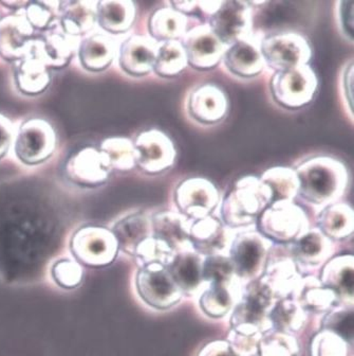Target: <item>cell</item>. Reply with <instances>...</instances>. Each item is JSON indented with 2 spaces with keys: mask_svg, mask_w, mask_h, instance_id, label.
I'll return each instance as SVG.
<instances>
[{
  "mask_svg": "<svg viewBox=\"0 0 354 356\" xmlns=\"http://www.w3.org/2000/svg\"><path fill=\"white\" fill-rule=\"evenodd\" d=\"M298 196L307 205L319 212L339 203L348 187L349 174L339 159L330 156H317L297 165Z\"/></svg>",
  "mask_w": 354,
  "mask_h": 356,
  "instance_id": "6da1fadb",
  "label": "cell"
},
{
  "mask_svg": "<svg viewBox=\"0 0 354 356\" xmlns=\"http://www.w3.org/2000/svg\"><path fill=\"white\" fill-rule=\"evenodd\" d=\"M270 188L256 176L240 178L221 203V220L230 229L248 227L272 203Z\"/></svg>",
  "mask_w": 354,
  "mask_h": 356,
  "instance_id": "7a4b0ae2",
  "label": "cell"
},
{
  "mask_svg": "<svg viewBox=\"0 0 354 356\" xmlns=\"http://www.w3.org/2000/svg\"><path fill=\"white\" fill-rule=\"evenodd\" d=\"M272 246L271 240L258 232L250 230L234 236L228 257L240 282L246 285L262 276Z\"/></svg>",
  "mask_w": 354,
  "mask_h": 356,
  "instance_id": "3957f363",
  "label": "cell"
},
{
  "mask_svg": "<svg viewBox=\"0 0 354 356\" xmlns=\"http://www.w3.org/2000/svg\"><path fill=\"white\" fill-rule=\"evenodd\" d=\"M262 234L269 240L294 242L309 229L307 214L294 200H276L259 216Z\"/></svg>",
  "mask_w": 354,
  "mask_h": 356,
  "instance_id": "277c9868",
  "label": "cell"
},
{
  "mask_svg": "<svg viewBox=\"0 0 354 356\" xmlns=\"http://www.w3.org/2000/svg\"><path fill=\"white\" fill-rule=\"evenodd\" d=\"M317 74L309 65L275 72L271 81L273 98L281 106L296 109L309 104L317 90Z\"/></svg>",
  "mask_w": 354,
  "mask_h": 356,
  "instance_id": "5b68a950",
  "label": "cell"
},
{
  "mask_svg": "<svg viewBox=\"0 0 354 356\" xmlns=\"http://www.w3.org/2000/svg\"><path fill=\"white\" fill-rule=\"evenodd\" d=\"M262 56L267 67L275 72L309 65L312 49L305 36L296 32H283L262 40Z\"/></svg>",
  "mask_w": 354,
  "mask_h": 356,
  "instance_id": "8992f818",
  "label": "cell"
},
{
  "mask_svg": "<svg viewBox=\"0 0 354 356\" xmlns=\"http://www.w3.org/2000/svg\"><path fill=\"white\" fill-rule=\"evenodd\" d=\"M53 127L44 119L22 123L15 140L16 157L26 165H38L49 159L56 149Z\"/></svg>",
  "mask_w": 354,
  "mask_h": 356,
  "instance_id": "52a82bcc",
  "label": "cell"
},
{
  "mask_svg": "<svg viewBox=\"0 0 354 356\" xmlns=\"http://www.w3.org/2000/svg\"><path fill=\"white\" fill-rule=\"evenodd\" d=\"M71 250L78 261L89 266L110 264L117 254L119 246L112 232L98 226H86L74 234Z\"/></svg>",
  "mask_w": 354,
  "mask_h": 356,
  "instance_id": "ba28073f",
  "label": "cell"
},
{
  "mask_svg": "<svg viewBox=\"0 0 354 356\" xmlns=\"http://www.w3.org/2000/svg\"><path fill=\"white\" fill-rule=\"evenodd\" d=\"M135 283L141 298L158 309L173 307L179 302L183 295L167 267L163 265L151 264L141 267Z\"/></svg>",
  "mask_w": 354,
  "mask_h": 356,
  "instance_id": "9c48e42d",
  "label": "cell"
},
{
  "mask_svg": "<svg viewBox=\"0 0 354 356\" xmlns=\"http://www.w3.org/2000/svg\"><path fill=\"white\" fill-rule=\"evenodd\" d=\"M219 191L203 177L187 178L176 190V203L181 214L192 222L210 216L219 204Z\"/></svg>",
  "mask_w": 354,
  "mask_h": 356,
  "instance_id": "30bf717a",
  "label": "cell"
},
{
  "mask_svg": "<svg viewBox=\"0 0 354 356\" xmlns=\"http://www.w3.org/2000/svg\"><path fill=\"white\" fill-rule=\"evenodd\" d=\"M137 165L147 174H159L169 169L177 157L175 145L159 129L142 131L135 139Z\"/></svg>",
  "mask_w": 354,
  "mask_h": 356,
  "instance_id": "8fae6325",
  "label": "cell"
},
{
  "mask_svg": "<svg viewBox=\"0 0 354 356\" xmlns=\"http://www.w3.org/2000/svg\"><path fill=\"white\" fill-rule=\"evenodd\" d=\"M181 44L188 65L199 70H212L217 66L228 48L208 24L187 30L181 38Z\"/></svg>",
  "mask_w": 354,
  "mask_h": 356,
  "instance_id": "7c38bea8",
  "label": "cell"
},
{
  "mask_svg": "<svg viewBox=\"0 0 354 356\" xmlns=\"http://www.w3.org/2000/svg\"><path fill=\"white\" fill-rule=\"evenodd\" d=\"M210 18L208 26L226 47L251 34L252 11L246 1H222L221 7Z\"/></svg>",
  "mask_w": 354,
  "mask_h": 356,
  "instance_id": "4fadbf2b",
  "label": "cell"
},
{
  "mask_svg": "<svg viewBox=\"0 0 354 356\" xmlns=\"http://www.w3.org/2000/svg\"><path fill=\"white\" fill-rule=\"evenodd\" d=\"M260 44L262 40L251 33L228 46L222 58L228 72L242 79L254 78L262 74L267 65Z\"/></svg>",
  "mask_w": 354,
  "mask_h": 356,
  "instance_id": "5bb4252c",
  "label": "cell"
},
{
  "mask_svg": "<svg viewBox=\"0 0 354 356\" xmlns=\"http://www.w3.org/2000/svg\"><path fill=\"white\" fill-rule=\"evenodd\" d=\"M235 234L215 216H206L192 224L189 240L196 252L203 257L228 256Z\"/></svg>",
  "mask_w": 354,
  "mask_h": 356,
  "instance_id": "9a60e30c",
  "label": "cell"
},
{
  "mask_svg": "<svg viewBox=\"0 0 354 356\" xmlns=\"http://www.w3.org/2000/svg\"><path fill=\"white\" fill-rule=\"evenodd\" d=\"M187 111L192 118L201 124H215L228 115V97L217 85H199L188 96Z\"/></svg>",
  "mask_w": 354,
  "mask_h": 356,
  "instance_id": "2e32d148",
  "label": "cell"
},
{
  "mask_svg": "<svg viewBox=\"0 0 354 356\" xmlns=\"http://www.w3.org/2000/svg\"><path fill=\"white\" fill-rule=\"evenodd\" d=\"M66 173L72 183L81 187L93 188L108 181L109 169L100 151L85 147L67 161Z\"/></svg>",
  "mask_w": 354,
  "mask_h": 356,
  "instance_id": "e0dca14e",
  "label": "cell"
},
{
  "mask_svg": "<svg viewBox=\"0 0 354 356\" xmlns=\"http://www.w3.org/2000/svg\"><path fill=\"white\" fill-rule=\"evenodd\" d=\"M204 257L193 248H185L174 254L167 266L169 274L182 294L192 297L205 289L203 279Z\"/></svg>",
  "mask_w": 354,
  "mask_h": 356,
  "instance_id": "ac0fdd59",
  "label": "cell"
},
{
  "mask_svg": "<svg viewBox=\"0 0 354 356\" xmlns=\"http://www.w3.org/2000/svg\"><path fill=\"white\" fill-rule=\"evenodd\" d=\"M159 42L149 36L133 35L119 50V64L125 74L144 76L153 72Z\"/></svg>",
  "mask_w": 354,
  "mask_h": 356,
  "instance_id": "d6986e66",
  "label": "cell"
},
{
  "mask_svg": "<svg viewBox=\"0 0 354 356\" xmlns=\"http://www.w3.org/2000/svg\"><path fill=\"white\" fill-rule=\"evenodd\" d=\"M33 28L25 14H14L0 20V56L6 60H20L33 42Z\"/></svg>",
  "mask_w": 354,
  "mask_h": 356,
  "instance_id": "ffe728a7",
  "label": "cell"
},
{
  "mask_svg": "<svg viewBox=\"0 0 354 356\" xmlns=\"http://www.w3.org/2000/svg\"><path fill=\"white\" fill-rule=\"evenodd\" d=\"M293 259L298 270L326 264L333 254V243L319 228H309L292 244Z\"/></svg>",
  "mask_w": 354,
  "mask_h": 356,
  "instance_id": "44dd1931",
  "label": "cell"
},
{
  "mask_svg": "<svg viewBox=\"0 0 354 356\" xmlns=\"http://www.w3.org/2000/svg\"><path fill=\"white\" fill-rule=\"evenodd\" d=\"M16 86L22 94L40 95L49 86L51 76L49 68L44 64L38 52L35 40L32 42L29 51L18 60L15 70Z\"/></svg>",
  "mask_w": 354,
  "mask_h": 356,
  "instance_id": "7402d4cb",
  "label": "cell"
},
{
  "mask_svg": "<svg viewBox=\"0 0 354 356\" xmlns=\"http://www.w3.org/2000/svg\"><path fill=\"white\" fill-rule=\"evenodd\" d=\"M38 52L48 68L67 66L76 49V38L64 31L60 24L44 30L42 38L35 40Z\"/></svg>",
  "mask_w": 354,
  "mask_h": 356,
  "instance_id": "603a6c76",
  "label": "cell"
},
{
  "mask_svg": "<svg viewBox=\"0 0 354 356\" xmlns=\"http://www.w3.org/2000/svg\"><path fill=\"white\" fill-rule=\"evenodd\" d=\"M353 256L343 254L328 261L321 273V284L331 289L345 305H353Z\"/></svg>",
  "mask_w": 354,
  "mask_h": 356,
  "instance_id": "cb8c5ba5",
  "label": "cell"
},
{
  "mask_svg": "<svg viewBox=\"0 0 354 356\" xmlns=\"http://www.w3.org/2000/svg\"><path fill=\"white\" fill-rule=\"evenodd\" d=\"M301 278L292 256L268 259L264 274L260 277L278 300L292 295Z\"/></svg>",
  "mask_w": 354,
  "mask_h": 356,
  "instance_id": "d4e9b609",
  "label": "cell"
},
{
  "mask_svg": "<svg viewBox=\"0 0 354 356\" xmlns=\"http://www.w3.org/2000/svg\"><path fill=\"white\" fill-rule=\"evenodd\" d=\"M155 238L167 243L174 252L193 248L189 240L192 222L180 212L165 211L151 218Z\"/></svg>",
  "mask_w": 354,
  "mask_h": 356,
  "instance_id": "484cf974",
  "label": "cell"
},
{
  "mask_svg": "<svg viewBox=\"0 0 354 356\" xmlns=\"http://www.w3.org/2000/svg\"><path fill=\"white\" fill-rule=\"evenodd\" d=\"M135 3L130 0H104L96 3V22L105 31L122 34L128 31L135 19Z\"/></svg>",
  "mask_w": 354,
  "mask_h": 356,
  "instance_id": "4316f807",
  "label": "cell"
},
{
  "mask_svg": "<svg viewBox=\"0 0 354 356\" xmlns=\"http://www.w3.org/2000/svg\"><path fill=\"white\" fill-rule=\"evenodd\" d=\"M117 56L115 42L102 33L91 34L82 40L78 47V58L85 70L102 72L110 66Z\"/></svg>",
  "mask_w": 354,
  "mask_h": 356,
  "instance_id": "83f0119b",
  "label": "cell"
},
{
  "mask_svg": "<svg viewBox=\"0 0 354 356\" xmlns=\"http://www.w3.org/2000/svg\"><path fill=\"white\" fill-rule=\"evenodd\" d=\"M60 25L69 35H85L96 24V3L62 1L60 3Z\"/></svg>",
  "mask_w": 354,
  "mask_h": 356,
  "instance_id": "f1b7e54d",
  "label": "cell"
},
{
  "mask_svg": "<svg viewBox=\"0 0 354 356\" xmlns=\"http://www.w3.org/2000/svg\"><path fill=\"white\" fill-rule=\"evenodd\" d=\"M112 234L119 248L129 256H135L139 245L153 236L151 218L145 214H131L115 224Z\"/></svg>",
  "mask_w": 354,
  "mask_h": 356,
  "instance_id": "f546056e",
  "label": "cell"
},
{
  "mask_svg": "<svg viewBox=\"0 0 354 356\" xmlns=\"http://www.w3.org/2000/svg\"><path fill=\"white\" fill-rule=\"evenodd\" d=\"M292 296L293 300L305 312L314 313L329 311L337 301L335 293L323 286L321 280L313 276L301 278L293 291Z\"/></svg>",
  "mask_w": 354,
  "mask_h": 356,
  "instance_id": "4dcf8cb0",
  "label": "cell"
},
{
  "mask_svg": "<svg viewBox=\"0 0 354 356\" xmlns=\"http://www.w3.org/2000/svg\"><path fill=\"white\" fill-rule=\"evenodd\" d=\"M317 224L330 240H344L353 234V209L348 204H332L319 212Z\"/></svg>",
  "mask_w": 354,
  "mask_h": 356,
  "instance_id": "1f68e13d",
  "label": "cell"
},
{
  "mask_svg": "<svg viewBox=\"0 0 354 356\" xmlns=\"http://www.w3.org/2000/svg\"><path fill=\"white\" fill-rule=\"evenodd\" d=\"M187 16L171 7L155 10L149 19L151 38L160 42L181 40L187 32Z\"/></svg>",
  "mask_w": 354,
  "mask_h": 356,
  "instance_id": "d6a6232c",
  "label": "cell"
},
{
  "mask_svg": "<svg viewBox=\"0 0 354 356\" xmlns=\"http://www.w3.org/2000/svg\"><path fill=\"white\" fill-rule=\"evenodd\" d=\"M240 285L208 284L200 296V307L208 316L220 318L232 311L242 297Z\"/></svg>",
  "mask_w": 354,
  "mask_h": 356,
  "instance_id": "836d02e7",
  "label": "cell"
},
{
  "mask_svg": "<svg viewBox=\"0 0 354 356\" xmlns=\"http://www.w3.org/2000/svg\"><path fill=\"white\" fill-rule=\"evenodd\" d=\"M100 152L110 171L128 172L137 165V153L130 139L125 137L105 139Z\"/></svg>",
  "mask_w": 354,
  "mask_h": 356,
  "instance_id": "e575fe53",
  "label": "cell"
},
{
  "mask_svg": "<svg viewBox=\"0 0 354 356\" xmlns=\"http://www.w3.org/2000/svg\"><path fill=\"white\" fill-rule=\"evenodd\" d=\"M187 66V58L181 40H167L158 44L153 70L158 76L171 78L181 74Z\"/></svg>",
  "mask_w": 354,
  "mask_h": 356,
  "instance_id": "d590c367",
  "label": "cell"
},
{
  "mask_svg": "<svg viewBox=\"0 0 354 356\" xmlns=\"http://www.w3.org/2000/svg\"><path fill=\"white\" fill-rule=\"evenodd\" d=\"M259 178L270 188L273 196L272 203L276 200H294L297 197L298 178L292 168H270Z\"/></svg>",
  "mask_w": 354,
  "mask_h": 356,
  "instance_id": "8d00e7d4",
  "label": "cell"
},
{
  "mask_svg": "<svg viewBox=\"0 0 354 356\" xmlns=\"http://www.w3.org/2000/svg\"><path fill=\"white\" fill-rule=\"evenodd\" d=\"M270 319L273 329L293 335L305 325L307 312L293 299H281L271 311Z\"/></svg>",
  "mask_w": 354,
  "mask_h": 356,
  "instance_id": "74e56055",
  "label": "cell"
},
{
  "mask_svg": "<svg viewBox=\"0 0 354 356\" xmlns=\"http://www.w3.org/2000/svg\"><path fill=\"white\" fill-rule=\"evenodd\" d=\"M203 279L206 286L208 284L240 285L230 257L224 254L204 257Z\"/></svg>",
  "mask_w": 354,
  "mask_h": 356,
  "instance_id": "f35d334b",
  "label": "cell"
},
{
  "mask_svg": "<svg viewBox=\"0 0 354 356\" xmlns=\"http://www.w3.org/2000/svg\"><path fill=\"white\" fill-rule=\"evenodd\" d=\"M260 356H299V345L294 335L271 329L258 343Z\"/></svg>",
  "mask_w": 354,
  "mask_h": 356,
  "instance_id": "ab89813d",
  "label": "cell"
},
{
  "mask_svg": "<svg viewBox=\"0 0 354 356\" xmlns=\"http://www.w3.org/2000/svg\"><path fill=\"white\" fill-rule=\"evenodd\" d=\"M311 356H354L353 343L335 332L323 330L313 337Z\"/></svg>",
  "mask_w": 354,
  "mask_h": 356,
  "instance_id": "60d3db41",
  "label": "cell"
},
{
  "mask_svg": "<svg viewBox=\"0 0 354 356\" xmlns=\"http://www.w3.org/2000/svg\"><path fill=\"white\" fill-rule=\"evenodd\" d=\"M174 254L175 252L167 243L155 236H151L139 245L133 257L141 263V267L151 264H160L167 267L173 260Z\"/></svg>",
  "mask_w": 354,
  "mask_h": 356,
  "instance_id": "b9f144b4",
  "label": "cell"
},
{
  "mask_svg": "<svg viewBox=\"0 0 354 356\" xmlns=\"http://www.w3.org/2000/svg\"><path fill=\"white\" fill-rule=\"evenodd\" d=\"M60 14L58 1H31L26 6L25 17L33 29L47 30Z\"/></svg>",
  "mask_w": 354,
  "mask_h": 356,
  "instance_id": "7bdbcfd3",
  "label": "cell"
},
{
  "mask_svg": "<svg viewBox=\"0 0 354 356\" xmlns=\"http://www.w3.org/2000/svg\"><path fill=\"white\" fill-rule=\"evenodd\" d=\"M323 330L335 332L353 343V312L352 307H339L330 312L323 323Z\"/></svg>",
  "mask_w": 354,
  "mask_h": 356,
  "instance_id": "ee69618b",
  "label": "cell"
},
{
  "mask_svg": "<svg viewBox=\"0 0 354 356\" xmlns=\"http://www.w3.org/2000/svg\"><path fill=\"white\" fill-rule=\"evenodd\" d=\"M52 278L60 286L72 289L82 282L83 270L80 265L69 259L54 263L51 270Z\"/></svg>",
  "mask_w": 354,
  "mask_h": 356,
  "instance_id": "f6af8a7d",
  "label": "cell"
},
{
  "mask_svg": "<svg viewBox=\"0 0 354 356\" xmlns=\"http://www.w3.org/2000/svg\"><path fill=\"white\" fill-rule=\"evenodd\" d=\"M262 335H248L230 329L228 343L239 356H254L258 353V343Z\"/></svg>",
  "mask_w": 354,
  "mask_h": 356,
  "instance_id": "bcb514c9",
  "label": "cell"
},
{
  "mask_svg": "<svg viewBox=\"0 0 354 356\" xmlns=\"http://www.w3.org/2000/svg\"><path fill=\"white\" fill-rule=\"evenodd\" d=\"M337 25L342 33L353 42V1H339L337 3Z\"/></svg>",
  "mask_w": 354,
  "mask_h": 356,
  "instance_id": "7dc6e473",
  "label": "cell"
},
{
  "mask_svg": "<svg viewBox=\"0 0 354 356\" xmlns=\"http://www.w3.org/2000/svg\"><path fill=\"white\" fill-rule=\"evenodd\" d=\"M342 95L347 103L348 111L353 115V62L350 60L342 72L341 78Z\"/></svg>",
  "mask_w": 354,
  "mask_h": 356,
  "instance_id": "c3c4849f",
  "label": "cell"
},
{
  "mask_svg": "<svg viewBox=\"0 0 354 356\" xmlns=\"http://www.w3.org/2000/svg\"><path fill=\"white\" fill-rule=\"evenodd\" d=\"M197 356H239L226 341H212L202 347Z\"/></svg>",
  "mask_w": 354,
  "mask_h": 356,
  "instance_id": "681fc988",
  "label": "cell"
},
{
  "mask_svg": "<svg viewBox=\"0 0 354 356\" xmlns=\"http://www.w3.org/2000/svg\"><path fill=\"white\" fill-rule=\"evenodd\" d=\"M14 131L11 121L0 115V159L5 157L13 141Z\"/></svg>",
  "mask_w": 354,
  "mask_h": 356,
  "instance_id": "f907efd6",
  "label": "cell"
},
{
  "mask_svg": "<svg viewBox=\"0 0 354 356\" xmlns=\"http://www.w3.org/2000/svg\"><path fill=\"white\" fill-rule=\"evenodd\" d=\"M169 6L187 16V14L193 13L198 9V1H171Z\"/></svg>",
  "mask_w": 354,
  "mask_h": 356,
  "instance_id": "816d5d0a",
  "label": "cell"
},
{
  "mask_svg": "<svg viewBox=\"0 0 354 356\" xmlns=\"http://www.w3.org/2000/svg\"><path fill=\"white\" fill-rule=\"evenodd\" d=\"M221 5L222 1H198V9L210 17L219 10Z\"/></svg>",
  "mask_w": 354,
  "mask_h": 356,
  "instance_id": "f5cc1de1",
  "label": "cell"
},
{
  "mask_svg": "<svg viewBox=\"0 0 354 356\" xmlns=\"http://www.w3.org/2000/svg\"><path fill=\"white\" fill-rule=\"evenodd\" d=\"M28 3L26 1H3L1 5L6 6V7L9 8V9L12 10H19L22 9L24 6H27Z\"/></svg>",
  "mask_w": 354,
  "mask_h": 356,
  "instance_id": "db71d44e",
  "label": "cell"
}]
</instances>
